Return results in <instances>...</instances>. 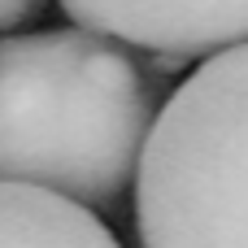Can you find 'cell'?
Listing matches in <instances>:
<instances>
[{
    "label": "cell",
    "mask_w": 248,
    "mask_h": 248,
    "mask_svg": "<svg viewBox=\"0 0 248 248\" xmlns=\"http://www.w3.org/2000/svg\"><path fill=\"white\" fill-rule=\"evenodd\" d=\"M153 87L126 44L52 26L0 39V179L87 209L118 201L153 126Z\"/></svg>",
    "instance_id": "obj_1"
},
{
    "label": "cell",
    "mask_w": 248,
    "mask_h": 248,
    "mask_svg": "<svg viewBox=\"0 0 248 248\" xmlns=\"http://www.w3.org/2000/svg\"><path fill=\"white\" fill-rule=\"evenodd\" d=\"M131 183L144 248H248V39L170 92Z\"/></svg>",
    "instance_id": "obj_2"
},
{
    "label": "cell",
    "mask_w": 248,
    "mask_h": 248,
    "mask_svg": "<svg viewBox=\"0 0 248 248\" xmlns=\"http://www.w3.org/2000/svg\"><path fill=\"white\" fill-rule=\"evenodd\" d=\"M61 9L74 26L183 61L248 39V0H61Z\"/></svg>",
    "instance_id": "obj_3"
},
{
    "label": "cell",
    "mask_w": 248,
    "mask_h": 248,
    "mask_svg": "<svg viewBox=\"0 0 248 248\" xmlns=\"http://www.w3.org/2000/svg\"><path fill=\"white\" fill-rule=\"evenodd\" d=\"M0 248H122L78 201L0 179Z\"/></svg>",
    "instance_id": "obj_4"
},
{
    "label": "cell",
    "mask_w": 248,
    "mask_h": 248,
    "mask_svg": "<svg viewBox=\"0 0 248 248\" xmlns=\"http://www.w3.org/2000/svg\"><path fill=\"white\" fill-rule=\"evenodd\" d=\"M44 4L48 0H0V31L4 35L9 31H22L26 22H35L44 13Z\"/></svg>",
    "instance_id": "obj_5"
}]
</instances>
